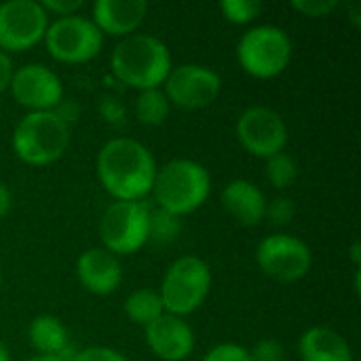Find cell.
<instances>
[{"instance_id":"obj_2","label":"cell","mask_w":361,"mask_h":361,"mask_svg":"<svg viewBox=\"0 0 361 361\" xmlns=\"http://www.w3.org/2000/svg\"><path fill=\"white\" fill-rule=\"evenodd\" d=\"M171 68L173 57L169 47L152 34H131L121 38L110 55L114 78L137 91L163 87Z\"/></svg>"},{"instance_id":"obj_10","label":"cell","mask_w":361,"mask_h":361,"mask_svg":"<svg viewBox=\"0 0 361 361\" xmlns=\"http://www.w3.org/2000/svg\"><path fill=\"white\" fill-rule=\"evenodd\" d=\"M237 142L256 159H269L286 150L290 133L283 116L269 106L245 108L235 123Z\"/></svg>"},{"instance_id":"obj_18","label":"cell","mask_w":361,"mask_h":361,"mask_svg":"<svg viewBox=\"0 0 361 361\" xmlns=\"http://www.w3.org/2000/svg\"><path fill=\"white\" fill-rule=\"evenodd\" d=\"M298 355L300 361H353V349L341 332L315 326L300 334Z\"/></svg>"},{"instance_id":"obj_37","label":"cell","mask_w":361,"mask_h":361,"mask_svg":"<svg viewBox=\"0 0 361 361\" xmlns=\"http://www.w3.org/2000/svg\"><path fill=\"white\" fill-rule=\"evenodd\" d=\"M0 361H11V353H8V347L0 341Z\"/></svg>"},{"instance_id":"obj_25","label":"cell","mask_w":361,"mask_h":361,"mask_svg":"<svg viewBox=\"0 0 361 361\" xmlns=\"http://www.w3.org/2000/svg\"><path fill=\"white\" fill-rule=\"evenodd\" d=\"M296 216V205L290 197H275L267 201L264 209V220H269L275 226H286L294 220Z\"/></svg>"},{"instance_id":"obj_26","label":"cell","mask_w":361,"mask_h":361,"mask_svg":"<svg viewBox=\"0 0 361 361\" xmlns=\"http://www.w3.org/2000/svg\"><path fill=\"white\" fill-rule=\"evenodd\" d=\"M338 6H341L338 0H292V8L298 11L305 17H311V19L328 17Z\"/></svg>"},{"instance_id":"obj_14","label":"cell","mask_w":361,"mask_h":361,"mask_svg":"<svg viewBox=\"0 0 361 361\" xmlns=\"http://www.w3.org/2000/svg\"><path fill=\"white\" fill-rule=\"evenodd\" d=\"M146 345L163 361H184L195 351V332L182 317L163 313L144 328Z\"/></svg>"},{"instance_id":"obj_32","label":"cell","mask_w":361,"mask_h":361,"mask_svg":"<svg viewBox=\"0 0 361 361\" xmlns=\"http://www.w3.org/2000/svg\"><path fill=\"white\" fill-rule=\"evenodd\" d=\"M53 112H55L63 123H68V125L72 127V123H76V121H78V116H80V106H78V102H76V99H68V97H63V99L53 108Z\"/></svg>"},{"instance_id":"obj_30","label":"cell","mask_w":361,"mask_h":361,"mask_svg":"<svg viewBox=\"0 0 361 361\" xmlns=\"http://www.w3.org/2000/svg\"><path fill=\"white\" fill-rule=\"evenodd\" d=\"M72 361H129L121 351L110 347H87L78 349Z\"/></svg>"},{"instance_id":"obj_1","label":"cell","mask_w":361,"mask_h":361,"mask_svg":"<svg viewBox=\"0 0 361 361\" xmlns=\"http://www.w3.org/2000/svg\"><path fill=\"white\" fill-rule=\"evenodd\" d=\"M157 169L152 150L133 137L108 140L95 161L97 180L114 201H144L152 192Z\"/></svg>"},{"instance_id":"obj_16","label":"cell","mask_w":361,"mask_h":361,"mask_svg":"<svg viewBox=\"0 0 361 361\" xmlns=\"http://www.w3.org/2000/svg\"><path fill=\"white\" fill-rule=\"evenodd\" d=\"M148 15L146 0H97L91 6V21L104 36L127 38L137 34Z\"/></svg>"},{"instance_id":"obj_13","label":"cell","mask_w":361,"mask_h":361,"mask_svg":"<svg viewBox=\"0 0 361 361\" xmlns=\"http://www.w3.org/2000/svg\"><path fill=\"white\" fill-rule=\"evenodd\" d=\"M8 91L27 112H51L66 95L55 70L42 63H25L13 72Z\"/></svg>"},{"instance_id":"obj_11","label":"cell","mask_w":361,"mask_h":361,"mask_svg":"<svg viewBox=\"0 0 361 361\" xmlns=\"http://www.w3.org/2000/svg\"><path fill=\"white\" fill-rule=\"evenodd\" d=\"M161 89L169 104L180 110H203L218 99L222 91V78L209 66L180 63L171 68Z\"/></svg>"},{"instance_id":"obj_23","label":"cell","mask_w":361,"mask_h":361,"mask_svg":"<svg viewBox=\"0 0 361 361\" xmlns=\"http://www.w3.org/2000/svg\"><path fill=\"white\" fill-rule=\"evenodd\" d=\"M182 233V220L165 209H150L148 222V243L152 245H171Z\"/></svg>"},{"instance_id":"obj_21","label":"cell","mask_w":361,"mask_h":361,"mask_svg":"<svg viewBox=\"0 0 361 361\" xmlns=\"http://www.w3.org/2000/svg\"><path fill=\"white\" fill-rule=\"evenodd\" d=\"M171 112V104L163 89H146L135 97V118L144 127H161Z\"/></svg>"},{"instance_id":"obj_24","label":"cell","mask_w":361,"mask_h":361,"mask_svg":"<svg viewBox=\"0 0 361 361\" xmlns=\"http://www.w3.org/2000/svg\"><path fill=\"white\" fill-rule=\"evenodd\" d=\"M218 8L226 21L235 25H247L262 13L264 4L258 0H222Z\"/></svg>"},{"instance_id":"obj_17","label":"cell","mask_w":361,"mask_h":361,"mask_svg":"<svg viewBox=\"0 0 361 361\" xmlns=\"http://www.w3.org/2000/svg\"><path fill=\"white\" fill-rule=\"evenodd\" d=\"M222 207L243 226H258L264 220L267 209V197L260 190L258 184L252 180H231L222 195H220Z\"/></svg>"},{"instance_id":"obj_4","label":"cell","mask_w":361,"mask_h":361,"mask_svg":"<svg viewBox=\"0 0 361 361\" xmlns=\"http://www.w3.org/2000/svg\"><path fill=\"white\" fill-rule=\"evenodd\" d=\"M72 140V127L51 112H27L15 125L11 146L15 157L32 167H44L59 161Z\"/></svg>"},{"instance_id":"obj_8","label":"cell","mask_w":361,"mask_h":361,"mask_svg":"<svg viewBox=\"0 0 361 361\" xmlns=\"http://www.w3.org/2000/svg\"><path fill=\"white\" fill-rule=\"evenodd\" d=\"M49 55L61 63H87L104 49V34L87 15H72L49 21L42 38Z\"/></svg>"},{"instance_id":"obj_12","label":"cell","mask_w":361,"mask_h":361,"mask_svg":"<svg viewBox=\"0 0 361 361\" xmlns=\"http://www.w3.org/2000/svg\"><path fill=\"white\" fill-rule=\"evenodd\" d=\"M49 15L38 0H8L0 4V51L21 53L42 42Z\"/></svg>"},{"instance_id":"obj_9","label":"cell","mask_w":361,"mask_h":361,"mask_svg":"<svg viewBox=\"0 0 361 361\" xmlns=\"http://www.w3.org/2000/svg\"><path fill=\"white\" fill-rule=\"evenodd\" d=\"M256 262L267 277L281 283H294L309 275L313 252L302 239L288 233H275L258 243Z\"/></svg>"},{"instance_id":"obj_6","label":"cell","mask_w":361,"mask_h":361,"mask_svg":"<svg viewBox=\"0 0 361 361\" xmlns=\"http://www.w3.org/2000/svg\"><path fill=\"white\" fill-rule=\"evenodd\" d=\"M212 290V269L199 256H180L169 264L157 290L165 313L186 319L203 307Z\"/></svg>"},{"instance_id":"obj_5","label":"cell","mask_w":361,"mask_h":361,"mask_svg":"<svg viewBox=\"0 0 361 361\" xmlns=\"http://www.w3.org/2000/svg\"><path fill=\"white\" fill-rule=\"evenodd\" d=\"M237 63L241 70L258 80H271L283 74L294 57L290 34L273 23L250 27L237 42Z\"/></svg>"},{"instance_id":"obj_34","label":"cell","mask_w":361,"mask_h":361,"mask_svg":"<svg viewBox=\"0 0 361 361\" xmlns=\"http://www.w3.org/2000/svg\"><path fill=\"white\" fill-rule=\"evenodd\" d=\"M11 207H13V195L6 188V184L0 182V220L11 212Z\"/></svg>"},{"instance_id":"obj_31","label":"cell","mask_w":361,"mask_h":361,"mask_svg":"<svg viewBox=\"0 0 361 361\" xmlns=\"http://www.w3.org/2000/svg\"><path fill=\"white\" fill-rule=\"evenodd\" d=\"M40 6L44 8L47 15H57V19H61V17L78 15L85 2L82 0H42Z\"/></svg>"},{"instance_id":"obj_15","label":"cell","mask_w":361,"mask_h":361,"mask_svg":"<svg viewBox=\"0 0 361 361\" xmlns=\"http://www.w3.org/2000/svg\"><path fill=\"white\" fill-rule=\"evenodd\" d=\"M76 277L89 294L110 296L123 283V267L118 256L104 247H91L78 256Z\"/></svg>"},{"instance_id":"obj_36","label":"cell","mask_w":361,"mask_h":361,"mask_svg":"<svg viewBox=\"0 0 361 361\" xmlns=\"http://www.w3.org/2000/svg\"><path fill=\"white\" fill-rule=\"evenodd\" d=\"M27 361H63L59 355H42V353H36L32 355Z\"/></svg>"},{"instance_id":"obj_38","label":"cell","mask_w":361,"mask_h":361,"mask_svg":"<svg viewBox=\"0 0 361 361\" xmlns=\"http://www.w3.org/2000/svg\"><path fill=\"white\" fill-rule=\"evenodd\" d=\"M0 288H2V271H0Z\"/></svg>"},{"instance_id":"obj_28","label":"cell","mask_w":361,"mask_h":361,"mask_svg":"<svg viewBox=\"0 0 361 361\" xmlns=\"http://www.w3.org/2000/svg\"><path fill=\"white\" fill-rule=\"evenodd\" d=\"M252 361H283L286 349L277 338H262L250 349Z\"/></svg>"},{"instance_id":"obj_35","label":"cell","mask_w":361,"mask_h":361,"mask_svg":"<svg viewBox=\"0 0 361 361\" xmlns=\"http://www.w3.org/2000/svg\"><path fill=\"white\" fill-rule=\"evenodd\" d=\"M349 258H351V264L355 267V271L361 269V243L360 241H355L353 245H351V250H349Z\"/></svg>"},{"instance_id":"obj_33","label":"cell","mask_w":361,"mask_h":361,"mask_svg":"<svg viewBox=\"0 0 361 361\" xmlns=\"http://www.w3.org/2000/svg\"><path fill=\"white\" fill-rule=\"evenodd\" d=\"M13 72H15V66H13V59L0 51V95L4 91H8V85H11V78H13Z\"/></svg>"},{"instance_id":"obj_3","label":"cell","mask_w":361,"mask_h":361,"mask_svg":"<svg viewBox=\"0 0 361 361\" xmlns=\"http://www.w3.org/2000/svg\"><path fill=\"white\" fill-rule=\"evenodd\" d=\"M212 192V176L205 165L192 159H173L157 169L152 197L159 209L178 218L203 207Z\"/></svg>"},{"instance_id":"obj_29","label":"cell","mask_w":361,"mask_h":361,"mask_svg":"<svg viewBox=\"0 0 361 361\" xmlns=\"http://www.w3.org/2000/svg\"><path fill=\"white\" fill-rule=\"evenodd\" d=\"M97 112L108 125H121L125 121V106L116 95H102L97 104Z\"/></svg>"},{"instance_id":"obj_20","label":"cell","mask_w":361,"mask_h":361,"mask_svg":"<svg viewBox=\"0 0 361 361\" xmlns=\"http://www.w3.org/2000/svg\"><path fill=\"white\" fill-rule=\"evenodd\" d=\"M165 313L161 296L152 288H140L131 292L125 300V315L129 317L131 324L146 328L154 319H159Z\"/></svg>"},{"instance_id":"obj_19","label":"cell","mask_w":361,"mask_h":361,"mask_svg":"<svg viewBox=\"0 0 361 361\" xmlns=\"http://www.w3.org/2000/svg\"><path fill=\"white\" fill-rule=\"evenodd\" d=\"M27 341L36 353L59 355L70 345V334L63 322L55 315H36L27 326Z\"/></svg>"},{"instance_id":"obj_22","label":"cell","mask_w":361,"mask_h":361,"mask_svg":"<svg viewBox=\"0 0 361 361\" xmlns=\"http://www.w3.org/2000/svg\"><path fill=\"white\" fill-rule=\"evenodd\" d=\"M264 173H267V180L273 188L286 190V188L296 184L300 169H298V161L283 150V152L273 154L264 161Z\"/></svg>"},{"instance_id":"obj_27","label":"cell","mask_w":361,"mask_h":361,"mask_svg":"<svg viewBox=\"0 0 361 361\" xmlns=\"http://www.w3.org/2000/svg\"><path fill=\"white\" fill-rule=\"evenodd\" d=\"M201 361H252L250 349L235 345V343H222L209 349Z\"/></svg>"},{"instance_id":"obj_7","label":"cell","mask_w":361,"mask_h":361,"mask_svg":"<svg viewBox=\"0 0 361 361\" xmlns=\"http://www.w3.org/2000/svg\"><path fill=\"white\" fill-rule=\"evenodd\" d=\"M150 207L144 201H114L99 218V239L114 256H131L148 245Z\"/></svg>"}]
</instances>
